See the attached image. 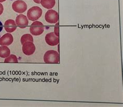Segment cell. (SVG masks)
<instances>
[{
	"label": "cell",
	"mask_w": 123,
	"mask_h": 107,
	"mask_svg": "<svg viewBox=\"0 0 123 107\" xmlns=\"http://www.w3.org/2000/svg\"><path fill=\"white\" fill-rule=\"evenodd\" d=\"M14 41L12 35L9 33H6L0 38V45L8 46L11 45Z\"/></svg>",
	"instance_id": "9"
},
{
	"label": "cell",
	"mask_w": 123,
	"mask_h": 107,
	"mask_svg": "<svg viewBox=\"0 0 123 107\" xmlns=\"http://www.w3.org/2000/svg\"><path fill=\"white\" fill-rule=\"evenodd\" d=\"M18 62L17 57L14 54H10L9 56L6 57L4 60V63H17Z\"/></svg>",
	"instance_id": "14"
},
{
	"label": "cell",
	"mask_w": 123,
	"mask_h": 107,
	"mask_svg": "<svg viewBox=\"0 0 123 107\" xmlns=\"http://www.w3.org/2000/svg\"><path fill=\"white\" fill-rule=\"evenodd\" d=\"M33 38L30 34H25L23 35L21 37L20 39V42L22 45L27 41H31L33 43Z\"/></svg>",
	"instance_id": "13"
},
{
	"label": "cell",
	"mask_w": 123,
	"mask_h": 107,
	"mask_svg": "<svg viewBox=\"0 0 123 107\" xmlns=\"http://www.w3.org/2000/svg\"><path fill=\"white\" fill-rule=\"evenodd\" d=\"M17 27L15 21L12 19H8L6 20L4 23L5 30L9 33L14 32L17 28Z\"/></svg>",
	"instance_id": "10"
},
{
	"label": "cell",
	"mask_w": 123,
	"mask_h": 107,
	"mask_svg": "<svg viewBox=\"0 0 123 107\" xmlns=\"http://www.w3.org/2000/svg\"><path fill=\"white\" fill-rule=\"evenodd\" d=\"M3 29V24L2 22L0 21V32H1Z\"/></svg>",
	"instance_id": "18"
},
{
	"label": "cell",
	"mask_w": 123,
	"mask_h": 107,
	"mask_svg": "<svg viewBox=\"0 0 123 107\" xmlns=\"http://www.w3.org/2000/svg\"><path fill=\"white\" fill-rule=\"evenodd\" d=\"M10 54L11 51L8 47L5 46L0 47V57L2 58H6Z\"/></svg>",
	"instance_id": "12"
},
{
	"label": "cell",
	"mask_w": 123,
	"mask_h": 107,
	"mask_svg": "<svg viewBox=\"0 0 123 107\" xmlns=\"http://www.w3.org/2000/svg\"><path fill=\"white\" fill-rule=\"evenodd\" d=\"M15 22L17 26L21 28H25L29 24L27 17L23 14H20L17 16Z\"/></svg>",
	"instance_id": "8"
},
{
	"label": "cell",
	"mask_w": 123,
	"mask_h": 107,
	"mask_svg": "<svg viewBox=\"0 0 123 107\" xmlns=\"http://www.w3.org/2000/svg\"><path fill=\"white\" fill-rule=\"evenodd\" d=\"M22 52L26 56H31L35 51V46L33 42L27 41L22 45Z\"/></svg>",
	"instance_id": "7"
},
{
	"label": "cell",
	"mask_w": 123,
	"mask_h": 107,
	"mask_svg": "<svg viewBox=\"0 0 123 107\" xmlns=\"http://www.w3.org/2000/svg\"><path fill=\"white\" fill-rule=\"evenodd\" d=\"M45 19L48 23H56L59 20V15L58 12L53 9H49L45 15Z\"/></svg>",
	"instance_id": "4"
},
{
	"label": "cell",
	"mask_w": 123,
	"mask_h": 107,
	"mask_svg": "<svg viewBox=\"0 0 123 107\" xmlns=\"http://www.w3.org/2000/svg\"><path fill=\"white\" fill-rule=\"evenodd\" d=\"M58 25H59V23L57 22V24L54 28V33H55V35L59 37V27H58Z\"/></svg>",
	"instance_id": "15"
},
{
	"label": "cell",
	"mask_w": 123,
	"mask_h": 107,
	"mask_svg": "<svg viewBox=\"0 0 123 107\" xmlns=\"http://www.w3.org/2000/svg\"><path fill=\"white\" fill-rule=\"evenodd\" d=\"M3 11H4V7H3V5L0 3V15L2 14Z\"/></svg>",
	"instance_id": "16"
},
{
	"label": "cell",
	"mask_w": 123,
	"mask_h": 107,
	"mask_svg": "<svg viewBox=\"0 0 123 107\" xmlns=\"http://www.w3.org/2000/svg\"><path fill=\"white\" fill-rule=\"evenodd\" d=\"M44 62L48 64H59L60 56L58 52L50 50L46 52L44 56Z\"/></svg>",
	"instance_id": "1"
},
{
	"label": "cell",
	"mask_w": 123,
	"mask_h": 107,
	"mask_svg": "<svg viewBox=\"0 0 123 107\" xmlns=\"http://www.w3.org/2000/svg\"><path fill=\"white\" fill-rule=\"evenodd\" d=\"M6 0H0V3H2V2H4L5 1H6Z\"/></svg>",
	"instance_id": "19"
},
{
	"label": "cell",
	"mask_w": 123,
	"mask_h": 107,
	"mask_svg": "<svg viewBox=\"0 0 123 107\" xmlns=\"http://www.w3.org/2000/svg\"><path fill=\"white\" fill-rule=\"evenodd\" d=\"M44 24L40 21H34L32 23L30 27V31L32 35L38 36L41 35L44 32Z\"/></svg>",
	"instance_id": "3"
},
{
	"label": "cell",
	"mask_w": 123,
	"mask_h": 107,
	"mask_svg": "<svg viewBox=\"0 0 123 107\" xmlns=\"http://www.w3.org/2000/svg\"><path fill=\"white\" fill-rule=\"evenodd\" d=\"M41 4L43 7L50 9L53 8L56 4L55 0H41Z\"/></svg>",
	"instance_id": "11"
},
{
	"label": "cell",
	"mask_w": 123,
	"mask_h": 107,
	"mask_svg": "<svg viewBox=\"0 0 123 107\" xmlns=\"http://www.w3.org/2000/svg\"><path fill=\"white\" fill-rule=\"evenodd\" d=\"M43 11L38 6H33L29 9L27 12V18L32 21L37 20L42 15Z\"/></svg>",
	"instance_id": "2"
},
{
	"label": "cell",
	"mask_w": 123,
	"mask_h": 107,
	"mask_svg": "<svg viewBox=\"0 0 123 107\" xmlns=\"http://www.w3.org/2000/svg\"><path fill=\"white\" fill-rule=\"evenodd\" d=\"M12 8L15 12L21 14L27 11V5L23 1L17 0L12 3Z\"/></svg>",
	"instance_id": "5"
},
{
	"label": "cell",
	"mask_w": 123,
	"mask_h": 107,
	"mask_svg": "<svg viewBox=\"0 0 123 107\" xmlns=\"http://www.w3.org/2000/svg\"><path fill=\"white\" fill-rule=\"evenodd\" d=\"M33 1H34L35 3H37V4H40L41 0H33Z\"/></svg>",
	"instance_id": "17"
},
{
	"label": "cell",
	"mask_w": 123,
	"mask_h": 107,
	"mask_svg": "<svg viewBox=\"0 0 123 107\" xmlns=\"http://www.w3.org/2000/svg\"><path fill=\"white\" fill-rule=\"evenodd\" d=\"M45 40L46 43L50 46H55L59 43V37L55 34L54 32H50L45 36Z\"/></svg>",
	"instance_id": "6"
}]
</instances>
